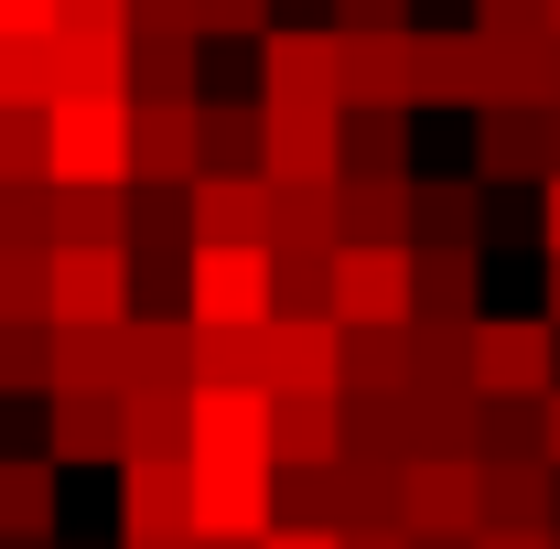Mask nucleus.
I'll return each mask as SVG.
<instances>
[{
    "instance_id": "obj_37",
    "label": "nucleus",
    "mask_w": 560,
    "mask_h": 549,
    "mask_svg": "<svg viewBox=\"0 0 560 549\" xmlns=\"http://www.w3.org/2000/svg\"><path fill=\"white\" fill-rule=\"evenodd\" d=\"M0 248H55V184H0Z\"/></svg>"
},
{
    "instance_id": "obj_40",
    "label": "nucleus",
    "mask_w": 560,
    "mask_h": 549,
    "mask_svg": "<svg viewBox=\"0 0 560 549\" xmlns=\"http://www.w3.org/2000/svg\"><path fill=\"white\" fill-rule=\"evenodd\" d=\"M335 33H410V0H324Z\"/></svg>"
},
{
    "instance_id": "obj_39",
    "label": "nucleus",
    "mask_w": 560,
    "mask_h": 549,
    "mask_svg": "<svg viewBox=\"0 0 560 549\" xmlns=\"http://www.w3.org/2000/svg\"><path fill=\"white\" fill-rule=\"evenodd\" d=\"M475 33L486 44H528V33H550V0H475Z\"/></svg>"
},
{
    "instance_id": "obj_50",
    "label": "nucleus",
    "mask_w": 560,
    "mask_h": 549,
    "mask_svg": "<svg viewBox=\"0 0 560 549\" xmlns=\"http://www.w3.org/2000/svg\"><path fill=\"white\" fill-rule=\"evenodd\" d=\"M550 108H560V33H550Z\"/></svg>"
},
{
    "instance_id": "obj_28",
    "label": "nucleus",
    "mask_w": 560,
    "mask_h": 549,
    "mask_svg": "<svg viewBox=\"0 0 560 549\" xmlns=\"http://www.w3.org/2000/svg\"><path fill=\"white\" fill-rule=\"evenodd\" d=\"M0 539H55V464L0 453Z\"/></svg>"
},
{
    "instance_id": "obj_24",
    "label": "nucleus",
    "mask_w": 560,
    "mask_h": 549,
    "mask_svg": "<svg viewBox=\"0 0 560 549\" xmlns=\"http://www.w3.org/2000/svg\"><path fill=\"white\" fill-rule=\"evenodd\" d=\"M195 140H206V173H270V108L259 97H206L195 108Z\"/></svg>"
},
{
    "instance_id": "obj_46",
    "label": "nucleus",
    "mask_w": 560,
    "mask_h": 549,
    "mask_svg": "<svg viewBox=\"0 0 560 549\" xmlns=\"http://www.w3.org/2000/svg\"><path fill=\"white\" fill-rule=\"evenodd\" d=\"M539 248H550V259H560V173H550V184H539Z\"/></svg>"
},
{
    "instance_id": "obj_47",
    "label": "nucleus",
    "mask_w": 560,
    "mask_h": 549,
    "mask_svg": "<svg viewBox=\"0 0 560 549\" xmlns=\"http://www.w3.org/2000/svg\"><path fill=\"white\" fill-rule=\"evenodd\" d=\"M539 453H550V475H560V388L539 399Z\"/></svg>"
},
{
    "instance_id": "obj_32",
    "label": "nucleus",
    "mask_w": 560,
    "mask_h": 549,
    "mask_svg": "<svg viewBox=\"0 0 560 549\" xmlns=\"http://www.w3.org/2000/svg\"><path fill=\"white\" fill-rule=\"evenodd\" d=\"M346 173H410V108H346Z\"/></svg>"
},
{
    "instance_id": "obj_2",
    "label": "nucleus",
    "mask_w": 560,
    "mask_h": 549,
    "mask_svg": "<svg viewBox=\"0 0 560 549\" xmlns=\"http://www.w3.org/2000/svg\"><path fill=\"white\" fill-rule=\"evenodd\" d=\"M399 528L410 539H475L486 528V464L475 453H420V464H399Z\"/></svg>"
},
{
    "instance_id": "obj_48",
    "label": "nucleus",
    "mask_w": 560,
    "mask_h": 549,
    "mask_svg": "<svg viewBox=\"0 0 560 549\" xmlns=\"http://www.w3.org/2000/svg\"><path fill=\"white\" fill-rule=\"evenodd\" d=\"M346 549H410V528H346Z\"/></svg>"
},
{
    "instance_id": "obj_45",
    "label": "nucleus",
    "mask_w": 560,
    "mask_h": 549,
    "mask_svg": "<svg viewBox=\"0 0 560 549\" xmlns=\"http://www.w3.org/2000/svg\"><path fill=\"white\" fill-rule=\"evenodd\" d=\"M259 549H346V539H335V528H270Z\"/></svg>"
},
{
    "instance_id": "obj_41",
    "label": "nucleus",
    "mask_w": 560,
    "mask_h": 549,
    "mask_svg": "<svg viewBox=\"0 0 560 549\" xmlns=\"http://www.w3.org/2000/svg\"><path fill=\"white\" fill-rule=\"evenodd\" d=\"M270 33V0H206V44H259Z\"/></svg>"
},
{
    "instance_id": "obj_36",
    "label": "nucleus",
    "mask_w": 560,
    "mask_h": 549,
    "mask_svg": "<svg viewBox=\"0 0 560 549\" xmlns=\"http://www.w3.org/2000/svg\"><path fill=\"white\" fill-rule=\"evenodd\" d=\"M0 324H55V248H0Z\"/></svg>"
},
{
    "instance_id": "obj_13",
    "label": "nucleus",
    "mask_w": 560,
    "mask_h": 549,
    "mask_svg": "<svg viewBox=\"0 0 560 549\" xmlns=\"http://www.w3.org/2000/svg\"><path fill=\"white\" fill-rule=\"evenodd\" d=\"M335 324H410V248H335Z\"/></svg>"
},
{
    "instance_id": "obj_26",
    "label": "nucleus",
    "mask_w": 560,
    "mask_h": 549,
    "mask_svg": "<svg viewBox=\"0 0 560 549\" xmlns=\"http://www.w3.org/2000/svg\"><path fill=\"white\" fill-rule=\"evenodd\" d=\"M195 388H270V324H195Z\"/></svg>"
},
{
    "instance_id": "obj_55",
    "label": "nucleus",
    "mask_w": 560,
    "mask_h": 549,
    "mask_svg": "<svg viewBox=\"0 0 560 549\" xmlns=\"http://www.w3.org/2000/svg\"><path fill=\"white\" fill-rule=\"evenodd\" d=\"M550 33H560V0H550Z\"/></svg>"
},
{
    "instance_id": "obj_22",
    "label": "nucleus",
    "mask_w": 560,
    "mask_h": 549,
    "mask_svg": "<svg viewBox=\"0 0 560 549\" xmlns=\"http://www.w3.org/2000/svg\"><path fill=\"white\" fill-rule=\"evenodd\" d=\"M55 388L119 399L130 388V324H55Z\"/></svg>"
},
{
    "instance_id": "obj_18",
    "label": "nucleus",
    "mask_w": 560,
    "mask_h": 549,
    "mask_svg": "<svg viewBox=\"0 0 560 549\" xmlns=\"http://www.w3.org/2000/svg\"><path fill=\"white\" fill-rule=\"evenodd\" d=\"M410 248H486V184L475 173H410Z\"/></svg>"
},
{
    "instance_id": "obj_27",
    "label": "nucleus",
    "mask_w": 560,
    "mask_h": 549,
    "mask_svg": "<svg viewBox=\"0 0 560 549\" xmlns=\"http://www.w3.org/2000/svg\"><path fill=\"white\" fill-rule=\"evenodd\" d=\"M346 399H410V324H346Z\"/></svg>"
},
{
    "instance_id": "obj_1",
    "label": "nucleus",
    "mask_w": 560,
    "mask_h": 549,
    "mask_svg": "<svg viewBox=\"0 0 560 549\" xmlns=\"http://www.w3.org/2000/svg\"><path fill=\"white\" fill-rule=\"evenodd\" d=\"M464 366H475V399H550L560 388V324L550 313H486Z\"/></svg>"
},
{
    "instance_id": "obj_9",
    "label": "nucleus",
    "mask_w": 560,
    "mask_h": 549,
    "mask_svg": "<svg viewBox=\"0 0 560 549\" xmlns=\"http://www.w3.org/2000/svg\"><path fill=\"white\" fill-rule=\"evenodd\" d=\"M44 464H130V410L119 399H86V388H55L44 399Z\"/></svg>"
},
{
    "instance_id": "obj_49",
    "label": "nucleus",
    "mask_w": 560,
    "mask_h": 549,
    "mask_svg": "<svg viewBox=\"0 0 560 549\" xmlns=\"http://www.w3.org/2000/svg\"><path fill=\"white\" fill-rule=\"evenodd\" d=\"M539 313H550V324H560V259H550V302H539Z\"/></svg>"
},
{
    "instance_id": "obj_17",
    "label": "nucleus",
    "mask_w": 560,
    "mask_h": 549,
    "mask_svg": "<svg viewBox=\"0 0 560 549\" xmlns=\"http://www.w3.org/2000/svg\"><path fill=\"white\" fill-rule=\"evenodd\" d=\"M195 248H270V173H206L195 184Z\"/></svg>"
},
{
    "instance_id": "obj_54",
    "label": "nucleus",
    "mask_w": 560,
    "mask_h": 549,
    "mask_svg": "<svg viewBox=\"0 0 560 549\" xmlns=\"http://www.w3.org/2000/svg\"><path fill=\"white\" fill-rule=\"evenodd\" d=\"M550 528H560V495H550Z\"/></svg>"
},
{
    "instance_id": "obj_56",
    "label": "nucleus",
    "mask_w": 560,
    "mask_h": 549,
    "mask_svg": "<svg viewBox=\"0 0 560 549\" xmlns=\"http://www.w3.org/2000/svg\"><path fill=\"white\" fill-rule=\"evenodd\" d=\"M550 549H560V528H550Z\"/></svg>"
},
{
    "instance_id": "obj_33",
    "label": "nucleus",
    "mask_w": 560,
    "mask_h": 549,
    "mask_svg": "<svg viewBox=\"0 0 560 549\" xmlns=\"http://www.w3.org/2000/svg\"><path fill=\"white\" fill-rule=\"evenodd\" d=\"M0 108H55V33H0Z\"/></svg>"
},
{
    "instance_id": "obj_8",
    "label": "nucleus",
    "mask_w": 560,
    "mask_h": 549,
    "mask_svg": "<svg viewBox=\"0 0 560 549\" xmlns=\"http://www.w3.org/2000/svg\"><path fill=\"white\" fill-rule=\"evenodd\" d=\"M140 270L130 248H55V324H130Z\"/></svg>"
},
{
    "instance_id": "obj_30",
    "label": "nucleus",
    "mask_w": 560,
    "mask_h": 549,
    "mask_svg": "<svg viewBox=\"0 0 560 549\" xmlns=\"http://www.w3.org/2000/svg\"><path fill=\"white\" fill-rule=\"evenodd\" d=\"M550 464H486V528H550Z\"/></svg>"
},
{
    "instance_id": "obj_21",
    "label": "nucleus",
    "mask_w": 560,
    "mask_h": 549,
    "mask_svg": "<svg viewBox=\"0 0 560 549\" xmlns=\"http://www.w3.org/2000/svg\"><path fill=\"white\" fill-rule=\"evenodd\" d=\"M195 173H206L195 108H130V184H195Z\"/></svg>"
},
{
    "instance_id": "obj_34",
    "label": "nucleus",
    "mask_w": 560,
    "mask_h": 549,
    "mask_svg": "<svg viewBox=\"0 0 560 549\" xmlns=\"http://www.w3.org/2000/svg\"><path fill=\"white\" fill-rule=\"evenodd\" d=\"M0 399H55V324H0Z\"/></svg>"
},
{
    "instance_id": "obj_14",
    "label": "nucleus",
    "mask_w": 560,
    "mask_h": 549,
    "mask_svg": "<svg viewBox=\"0 0 560 549\" xmlns=\"http://www.w3.org/2000/svg\"><path fill=\"white\" fill-rule=\"evenodd\" d=\"M119 539H195V464H119Z\"/></svg>"
},
{
    "instance_id": "obj_11",
    "label": "nucleus",
    "mask_w": 560,
    "mask_h": 549,
    "mask_svg": "<svg viewBox=\"0 0 560 549\" xmlns=\"http://www.w3.org/2000/svg\"><path fill=\"white\" fill-rule=\"evenodd\" d=\"M475 184H550V108H475Z\"/></svg>"
},
{
    "instance_id": "obj_42",
    "label": "nucleus",
    "mask_w": 560,
    "mask_h": 549,
    "mask_svg": "<svg viewBox=\"0 0 560 549\" xmlns=\"http://www.w3.org/2000/svg\"><path fill=\"white\" fill-rule=\"evenodd\" d=\"M130 33H206V0H130Z\"/></svg>"
},
{
    "instance_id": "obj_4",
    "label": "nucleus",
    "mask_w": 560,
    "mask_h": 549,
    "mask_svg": "<svg viewBox=\"0 0 560 549\" xmlns=\"http://www.w3.org/2000/svg\"><path fill=\"white\" fill-rule=\"evenodd\" d=\"M259 108H346L335 97V22H270L259 33Z\"/></svg>"
},
{
    "instance_id": "obj_12",
    "label": "nucleus",
    "mask_w": 560,
    "mask_h": 549,
    "mask_svg": "<svg viewBox=\"0 0 560 549\" xmlns=\"http://www.w3.org/2000/svg\"><path fill=\"white\" fill-rule=\"evenodd\" d=\"M410 324H486V248H410Z\"/></svg>"
},
{
    "instance_id": "obj_35",
    "label": "nucleus",
    "mask_w": 560,
    "mask_h": 549,
    "mask_svg": "<svg viewBox=\"0 0 560 549\" xmlns=\"http://www.w3.org/2000/svg\"><path fill=\"white\" fill-rule=\"evenodd\" d=\"M0 184H55V108H0Z\"/></svg>"
},
{
    "instance_id": "obj_43",
    "label": "nucleus",
    "mask_w": 560,
    "mask_h": 549,
    "mask_svg": "<svg viewBox=\"0 0 560 549\" xmlns=\"http://www.w3.org/2000/svg\"><path fill=\"white\" fill-rule=\"evenodd\" d=\"M0 33H55V0H0Z\"/></svg>"
},
{
    "instance_id": "obj_5",
    "label": "nucleus",
    "mask_w": 560,
    "mask_h": 549,
    "mask_svg": "<svg viewBox=\"0 0 560 549\" xmlns=\"http://www.w3.org/2000/svg\"><path fill=\"white\" fill-rule=\"evenodd\" d=\"M486 86H495V55H486V33L475 22H410V108H486Z\"/></svg>"
},
{
    "instance_id": "obj_16",
    "label": "nucleus",
    "mask_w": 560,
    "mask_h": 549,
    "mask_svg": "<svg viewBox=\"0 0 560 549\" xmlns=\"http://www.w3.org/2000/svg\"><path fill=\"white\" fill-rule=\"evenodd\" d=\"M335 237L346 248H410V173H335Z\"/></svg>"
},
{
    "instance_id": "obj_20",
    "label": "nucleus",
    "mask_w": 560,
    "mask_h": 549,
    "mask_svg": "<svg viewBox=\"0 0 560 549\" xmlns=\"http://www.w3.org/2000/svg\"><path fill=\"white\" fill-rule=\"evenodd\" d=\"M270 453L280 464H335L346 453V388H270Z\"/></svg>"
},
{
    "instance_id": "obj_23",
    "label": "nucleus",
    "mask_w": 560,
    "mask_h": 549,
    "mask_svg": "<svg viewBox=\"0 0 560 549\" xmlns=\"http://www.w3.org/2000/svg\"><path fill=\"white\" fill-rule=\"evenodd\" d=\"M270 388H346V324L335 313L270 324Z\"/></svg>"
},
{
    "instance_id": "obj_15",
    "label": "nucleus",
    "mask_w": 560,
    "mask_h": 549,
    "mask_svg": "<svg viewBox=\"0 0 560 549\" xmlns=\"http://www.w3.org/2000/svg\"><path fill=\"white\" fill-rule=\"evenodd\" d=\"M335 97L346 108H410V33H335Z\"/></svg>"
},
{
    "instance_id": "obj_53",
    "label": "nucleus",
    "mask_w": 560,
    "mask_h": 549,
    "mask_svg": "<svg viewBox=\"0 0 560 549\" xmlns=\"http://www.w3.org/2000/svg\"><path fill=\"white\" fill-rule=\"evenodd\" d=\"M0 549H55V539H0Z\"/></svg>"
},
{
    "instance_id": "obj_10",
    "label": "nucleus",
    "mask_w": 560,
    "mask_h": 549,
    "mask_svg": "<svg viewBox=\"0 0 560 549\" xmlns=\"http://www.w3.org/2000/svg\"><path fill=\"white\" fill-rule=\"evenodd\" d=\"M130 108H206V33H130Z\"/></svg>"
},
{
    "instance_id": "obj_52",
    "label": "nucleus",
    "mask_w": 560,
    "mask_h": 549,
    "mask_svg": "<svg viewBox=\"0 0 560 549\" xmlns=\"http://www.w3.org/2000/svg\"><path fill=\"white\" fill-rule=\"evenodd\" d=\"M195 549H259V539H195Z\"/></svg>"
},
{
    "instance_id": "obj_51",
    "label": "nucleus",
    "mask_w": 560,
    "mask_h": 549,
    "mask_svg": "<svg viewBox=\"0 0 560 549\" xmlns=\"http://www.w3.org/2000/svg\"><path fill=\"white\" fill-rule=\"evenodd\" d=\"M119 549H195V539H119Z\"/></svg>"
},
{
    "instance_id": "obj_19",
    "label": "nucleus",
    "mask_w": 560,
    "mask_h": 549,
    "mask_svg": "<svg viewBox=\"0 0 560 549\" xmlns=\"http://www.w3.org/2000/svg\"><path fill=\"white\" fill-rule=\"evenodd\" d=\"M130 388L195 399V313H130ZM119 388V399H130Z\"/></svg>"
},
{
    "instance_id": "obj_31",
    "label": "nucleus",
    "mask_w": 560,
    "mask_h": 549,
    "mask_svg": "<svg viewBox=\"0 0 560 549\" xmlns=\"http://www.w3.org/2000/svg\"><path fill=\"white\" fill-rule=\"evenodd\" d=\"M55 97H130V44H75V33H55Z\"/></svg>"
},
{
    "instance_id": "obj_29",
    "label": "nucleus",
    "mask_w": 560,
    "mask_h": 549,
    "mask_svg": "<svg viewBox=\"0 0 560 549\" xmlns=\"http://www.w3.org/2000/svg\"><path fill=\"white\" fill-rule=\"evenodd\" d=\"M335 313V248H270V324Z\"/></svg>"
},
{
    "instance_id": "obj_44",
    "label": "nucleus",
    "mask_w": 560,
    "mask_h": 549,
    "mask_svg": "<svg viewBox=\"0 0 560 549\" xmlns=\"http://www.w3.org/2000/svg\"><path fill=\"white\" fill-rule=\"evenodd\" d=\"M475 549H550V528H475Z\"/></svg>"
},
{
    "instance_id": "obj_6",
    "label": "nucleus",
    "mask_w": 560,
    "mask_h": 549,
    "mask_svg": "<svg viewBox=\"0 0 560 549\" xmlns=\"http://www.w3.org/2000/svg\"><path fill=\"white\" fill-rule=\"evenodd\" d=\"M55 184H130V97H55Z\"/></svg>"
},
{
    "instance_id": "obj_3",
    "label": "nucleus",
    "mask_w": 560,
    "mask_h": 549,
    "mask_svg": "<svg viewBox=\"0 0 560 549\" xmlns=\"http://www.w3.org/2000/svg\"><path fill=\"white\" fill-rule=\"evenodd\" d=\"M195 475H280L270 388H195Z\"/></svg>"
},
{
    "instance_id": "obj_38",
    "label": "nucleus",
    "mask_w": 560,
    "mask_h": 549,
    "mask_svg": "<svg viewBox=\"0 0 560 549\" xmlns=\"http://www.w3.org/2000/svg\"><path fill=\"white\" fill-rule=\"evenodd\" d=\"M55 33H75V44H130V0H55Z\"/></svg>"
},
{
    "instance_id": "obj_25",
    "label": "nucleus",
    "mask_w": 560,
    "mask_h": 549,
    "mask_svg": "<svg viewBox=\"0 0 560 549\" xmlns=\"http://www.w3.org/2000/svg\"><path fill=\"white\" fill-rule=\"evenodd\" d=\"M55 248H130V184H55Z\"/></svg>"
},
{
    "instance_id": "obj_7",
    "label": "nucleus",
    "mask_w": 560,
    "mask_h": 549,
    "mask_svg": "<svg viewBox=\"0 0 560 549\" xmlns=\"http://www.w3.org/2000/svg\"><path fill=\"white\" fill-rule=\"evenodd\" d=\"M184 313L195 324H270V248H195L184 259Z\"/></svg>"
}]
</instances>
